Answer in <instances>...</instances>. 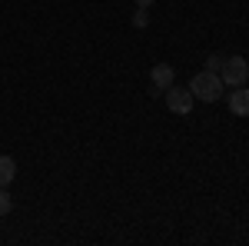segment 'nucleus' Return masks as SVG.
<instances>
[{
  "mask_svg": "<svg viewBox=\"0 0 249 246\" xmlns=\"http://www.w3.org/2000/svg\"><path fill=\"white\" fill-rule=\"evenodd\" d=\"M133 3H136V7H146V10H150V7H153L156 0H133Z\"/></svg>",
  "mask_w": 249,
  "mask_h": 246,
  "instance_id": "obj_10",
  "label": "nucleus"
},
{
  "mask_svg": "<svg viewBox=\"0 0 249 246\" xmlns=\"http://www.w3.org/2000/svg\"><path fill=\"white\" fill-rule=\"evenodd\" d=\"M14 176H17V163H14V156H0V187H10L14 183Z\"/></svg>",
  "mask_w": 249,
  "mask_h": 246,
  "instance_id": "obj_6",
  "label": "nucleus"
},
{
  "mask_svg": "<svg viewBox=\"0 0 249 246\" xmlns=\"http://www.w3.org/2000/svg\"><path fill=\"white\" fill-rule=\"evenodd\" d=\"M14 209V200H10V193H7V187H0V216H7Z\"/></svg>",
  "mask_w": 249,
  "mask_h": 246,
  "instance_id": "obj_7",
  "label": "nucleus"
},
{
  "mask_svg": "<svg viewBox=\"0 0 249 246\" xmlns=\"http://www.w3.org/2000/svg\"><path fill=\"white\" fill-rule=\"evenodd\" d=\"M150 80H153L156 90H166V87H173V80H176V70H173L170 63H156L153 70H150Z\"/></svg>",
  "mask_w": 249,
  "mask_h": 246,
  "instance_id": "obj_5",
  "label": "nucleus"
},
{
  "mask_svg": "<svg viewBox=\"0 0 249 246\" xmlns=\"http://www.w3.org/2000/svg\"><path fill=\"white\" fill-rule=\"evenodd\" d=\"M193 103H196V96H193L186 87H166V107H170V114L190 116L193 114Z\"/></svg>",
  "mask_w": 249,
  "mask_h": 246,
  "instance_id": "obj_3",
  "label": "nucleus"
},
{
  "mask_svg": "<svg viewBox=\"0 0 249 246\" xmlns=\"http://www.w3.org/2000/svg\"><path fill=\"white\" fill-rule=\"evenodd\" d=\"M146 23H150V14H146V7H140V10L133 14V27H140V30H143Z\"/></svg>",
  "mask_w": 249,
  "mask_h": 246,
  "instance_id": "obj_9",
  "label": "nucleus"
},
{
  "mask_svg": "<svg viewBox=\"0 0 249 246\" xmlns=\"http://www.w3.org/2000/svg\"><path fill=\"white\" fill-rule=\"evenodd\" d=\"M223 54H210V57H206V70H213V74H219V70H223Z\"/></svg>",
  "mask_w": 249,
  "mask_h": 246,
  "instance_id": "obj_8",
  "label": "nucleus"
},
{
  "mask_svg": "<svg viewBox=\"0 0 249 246\" xmlns=\"http://www.w3.org/2000/svg\"><path fill=\"white\" fill-rule=\"evenodd\" d=\"M219 76H223V87H246L249 80V63L243 57H226L223 60V70H219Z\"/></svg>",
  "mask_w": 249,
  "mask_h": 246,
  "instance_id": "obj_2",
  "label": "nucleus"
},
{
  "mask_svg": "<svg viewBox=\"0 0 249 246\" xmlns=\"http://www.w3.org/2000/svg\"><path fill=\"white\" fill-rule=\"evenodd\" d=\"M230 114L232 116H249V90L246 87H232L230 90Z\"/></svg>",
  "mask_w": 249,
  "mask_h": 246,
  "instance_id": "obj_4",
  "label": "nucleus"
},
{
  "mask_svg": "<svg viewBox=\"0 0 249 246\" xmlns=\"http://www.w3.org/2000/svg\"><path fill=\"white\" fill-rule=\"evenodd\" d=\"M190 94L203 103H216L223 96V76L213 74V70H199V74L190 80Z\"/></svg>",
  "mask_w": 249,
  "mask_h": 246,
  "instance_id": "obj_1",
  "label": "nucleus"
}]
</instances>
